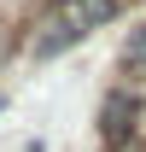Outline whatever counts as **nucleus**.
<instances>
[{"instance_id": "f03ea898", "label": "nucleus", "mask_w": 146, "mask_h": 152, "mask_svg": "<svg viewBox=\"0 0 146 152\" xmlns=\"http://www.w3.org/2000/svg\"><path fill=\"white\" fill-rule=\"evenodd\" d=\"M134 117H140V94H134V82H117L105 99H99V140H105V152L128 146L134 140Z\"/></svg>"}, {"instance_id": "f257e3e1", "label": "nucleus", "mask_w": 146, "mask_h": 152, "mask_svg": "<svg viewBox=\"0 0 146 152\" xmlns=\"http://www.w3.org/2000/svg\"><path fill=\"white\" fill-rule=\"evenodd\" d=\"M117 12H123V0H41L35 29L23 35V53L29 58H58L64 47H76L88 29L111 23Z\"/></svg>"}, {"instance_id": "7ed1b4c3", "label": "nucleus", "mask_w": 146, "mask_h": 152, "mask_svg": "<svg viewBox=\"0 0 146 152\" xmlns=\"http://www.w3.org/2000/svg\"><path fill=\"white\" fill-rule=\"evenodd\" d=\"M117 76L134 82V88L146 82V23H134V29L123 35V47H117Z\"/></svg>"}]
</instances>
